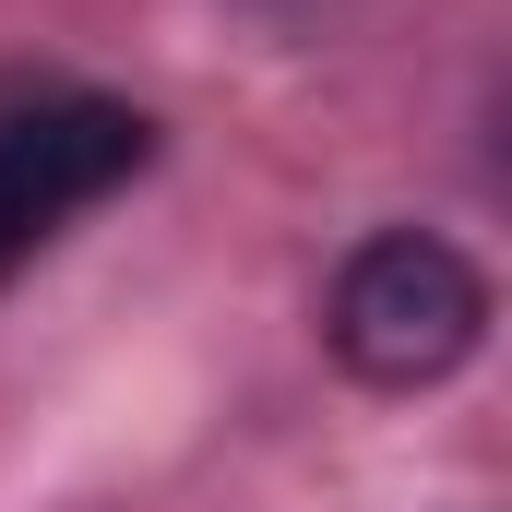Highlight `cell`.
<instances>
[{
  "label": "cell",
  "mask_w": 512,
  "mask_h": 512,
  "mask_svg": "<svg viewBox=\"0 0 512 512\" xmlns=\"http://www.w3.org/2000/svg\"><path fill=\"white\" fill-rule=\"evenodd\" d=\"M322 346H334L346 382H370V393H429L489 346V274L453 239H429V227H382L334 274Z\"/></svg>",
  "instance_id": "obj_1"
},
{
  "label": "cell",
  "mask_w": 512,
  "mask_h": 512,
  "mask_svg": "<svg viewBox=\"0 0 512 512\" xmlns=\"http://www.w3.org/2000/svg\"><path fill=\"white\" fill-rule=\"evenodd\" d=\"M155 167V120L120 96H36L0 108V274L48 251L72 215H96L120 179Z\"/></svg>",
  "instance_id": "obj_2"
}]
</instances>
